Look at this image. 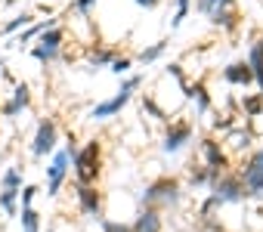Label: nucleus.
Returning a JSON list of instances; mask_svg holds the SVG:
<instances>
[{
  "mask_svg": "<svg viewBox=\"0 0 263 232\" xmlns=\"http://www.w3.org/2000/svg\"><path fill=\"white\" fill-rule=\"evenodd\" d=\"M140 84V78H127L124 81V87H121V93L118 96H111L108 102H102V105H96L93 111H90V118H108V114H115V111H121L127 102H130V90H134Z\"/></svg>",
  "mask_w": 263,
  "mask_h": 232,
  "instance_id": "f257e3e1",
  "label": "nucleus"
},
{
  "mask_svg": "<svg viewBox=\"0 0 263 232\" xmlns=\"http://www.w3.org/2000/svg\"><path fill=\"white\" fill-rule=\"evenodd\" d=\"M99 173V146L90 143L81 155H78V180L81 183H93Z\"/></svg>",
  "mask_w": 263,
  "mask_h": 232,
  "instance_id": "f03ea898",
  "label": "nucleus"
},
{
  "mask_svg": "<svg viewBox=\"0 0 263 232\" xmlns=\"http://www.w3.org/2000/svg\"><path fill=\"white\" fill-rule=\"evenodd\" d=\"M59 47H62V28H50V34L41 37V47L34 50V56L41 62H53L59 56Z\"/></svg>",
  "mask_w": 263,
  "mask_h": 232,
  "instance_id": "7ed1b4c3",
  "label": "nucleus"
},
{
  "mask_svg": "<svg viewBox=\"0 0 263 232\" xmlns=\"http://www.w3.org/2000/svg\"><path fill=\"white\" fill-rule=\"evenodd\" d=\"M65 170H68V152H59V155L53 158V164L47 167V177H50V195L59 192V186H62V180H65Z\"/></svg>",
  "mask_w": 263,
  "mask_h": 232,
  "instance_id": "20e7f679",
  "label": "nucleus"
},
{
  "mask_svg": "<svg viewBox=\"0 0 263 232\" xmlns=\"http://www.w3.org/2000/svg\"><path fill=\"white\" fill-rule=\"evenodd\" d=\"M245 183H248V189L263 192V149L248 161V167H245Z\"/></svg>",
  "mask_w": 263,
  "mask_h": 232,
  "instance_id": "39448f33",
  "label": "nucleus"
},
{
  "mask_svg": "<svg viewBox=\"0 0 263 232\" xmlns=\"http://www.w3.org/2000/svg\"><path fill=\"white\" fill-rule=\"evenodd\" d=\"M53 146H56V124H53V121H44V124L37 127L34 155H47V152H53Z\"/></svg>",
  "mask_w": 263,
  "mask_h": 232,
  "instance_id": "423d86ee",
  "label": "nucleus"
},
{
  "mask_svg": "<svg viewBox=\"0 0 263 232\" xmlns=\"http://www.w3.org/2000/svg\"><path fill=\"white\" fill-rule=\"evenodd\" d=\"M158 198L174 201V198H177V183H174V180H164V183H158V186H152V189L146 192V201H158Z\"/></svg>",
  "mask_w": 263,
  "mask_h": 232,
  "instance_id": "0eeeda50",
  "label": "nucleus"
},
{
  "mask_svg": "<svg viewBox=\"0 0 263 232\" xmlns=\"http://www.w3.org/2000/svg\"><path fill=\"white\" fill-rule=\"evenodd\" d=\"M223 74H226V81H232V84H248V81L254 78V74H251V65H248V62H235V65H229V68H226Z\"/></svg>",
  "mask_w": 263,
  "mask_h": 232,
  "instance_id": "6e6552de",
  "label": "nucleus"
},
{
  "mask_svg": "<svg viewBox=\"0 0 263 232\" xmlns=\"http://www.w3.org/2000/svg\"><path fill=\"white\" fill-rule=\"evenodd\" d=\"M251 74L257 78V84H260V90H263V41L260 44H254V50H251Z\"/></svg>",
  "mask_w": 263,
  "mask_h": 232,
  "instance_id": "1a4fd4ad",
  "label": "nucleus"
},
{
  "mask_svg": "<svg viewBox=\"0 0 263 232\" xmlns=\"http://www.w3.org/2000/svg\"><path fill=\"white\" fill-rule=\"evenodd\" d=\"M134 232H161V220L155 210H146L140 220H137V229Z\"/></svg>",
  "mask_w": 263,
  "mask_h": 232,
  "instance_id": "9d476101",
  "label": "nucleus"
},
{
  "mask_svg": "<svg viewBox=\"0 0 263 232\" xmlns=\"http://www.w3.org/2000/svg\"><path fill=\"white\" fill-rule=\"evenodd\" d=\"M238 189H241V186H238L235 180H223V183H217V198H220V201H235V198L241 195Z\"/></svg>",
  "mask_w": 263,
  "mask_h": 232,
  "instance_id": "9b49d317",
  "label": "nucleus"
},
{
  "mask_svg": "<svg viewBox=\"0 0 263 232\" xmlns=\"http://www.w3.org/2000/svg\"><path fill=\"white\" fill-rule=\"evenodd\" d=\"M189 133H192L189 127H174V133H167V143H164V149H167V152H177V149H180V146L189 140Z\"/></svg>",
  "mask_w": 263,
  "mask_h": 232,
  "instance_id": "f8f14e48",
  "label": "nucleus"
},
{
  "mask_svg": "<svg viewBox=\"0 0 263 232\" xmlns=\"http://www.w3.org/2000/svg\"><path fill=\"white\" fill-rule=\"evenodd\" d=\"M78 195H81V204H84V210H87V214H96V210H99V195H96V189L84 186Z\"/></svg>",
  "mask_w": 263,
  "mask_h": 232,
  "instance_id": "ddd939ff",
  "label": "nucleus"
},
{
  "mask_svg": "<svg viewBox=\"0 0 263 232\" xmlns=\"http://www.w3.org/2000/svg\"><path fill=\"white\" fill-rule=\"evenodd\" d=\"M229 4H232V0H198V10L214 16V13H223V7H229Z\"/></svg>",
  "mask_w": 263,
  "mask_h": 232,
  "instance_id": "4468645a",
  "label": "nucleus"
},
{
  "mask_svg": "<svg viewBox=\"0 0 263 232\" xmlns=\"http://www.w3.org/2000/svg\"><path fill=\"white\" fill-rule=\"evenodd\" d=\"M22 105H28V87H19V90H16V99H13L4 111H7V114H16Z\"/></svg>",
  "mask_w": 263,
  "mask_h": 232,
  "instance_id": "2eb2a0df",
  "label": "nucleus"
},
{
  "mask_svg": "<svg viewBox=\"0 0 263 232\" xmlns=\"http://www.w3.org/2000/svg\"><path fill=\"white\" fill-rule=\"evenodd\" d=\"M164 47H167V44H164V41H158V44H152L149 50H143V53H140V59H143V62H152V59H158V56L164 53Z\"/></svg>",
  "mask_w": 263,
  "mask_h": 232,
  "instance_id": "dca6fc26",
  "label": "nucleus"
},
{
  "mask_svg": "<svg viewBox=\"0 0 263 232\" xmlns=\"http://www.w3.org/2000/svg\"><path fill=\"white\" fill-rule=\"evenodd\" d=\"M22 226H25V232H37V214L31 207L22 210Z\"/></svg>",
  "mask_w": 263,
  "mask_h": 232,
  "instance_id": "f3484780",
  "label": "nucleus"
},
{
  "mask_svg": "<svg viewBox=\"0 0 263 232\" xmlns=\"http://www.w3.org/2000/svg\"><path fill=\"white\" fill-rule=\"evenodd\" d=\"M186 13H189V0H177V16H174V28H180L183 25V19H186Z\"/></svg>",
  "mask_w": 263,
  "mask_h": 232,
  "instance_id": "a211bd4d",
  "label": "nucleus"
},
{
  "mask_svg": "<svg viewBox=\"0 0 263 232\" xmlns=\"http://www.w3.org/2000/svg\"><path fill=\"white\" fill-rule=\"evenodd\" d=\"M13 201H16V189H7L4 195H0V207L13 214Z\"/></svg>",
  "mask_w": 263,
  "mask_h": 232,
  "instance_id": "6ab92c4d",
  "label": "nucleus"
},
{
  "mask_svg": "<svg viewBox=\"0 0 263 232\" xmlns=\"http://www.w3.org/2000/svg\"><path fill=\"white\" fill-rule=\"evenodd\" d=\"M28 22H31V16H28V13H22V16H16L13 22H7V25H4V31H16L19 25H28Z\"/></svg>",
  "mask_w": 263,
  "mask_h": 232,
  "instance_id": "aec40b11",
  "label": "nucleus"
},
{
  "mask_svg": "<svg viewBox=\"0 0 263 232\" xmlns=\"http://www.w3.org/2000/svg\"><path fill=\"white\" fill-rule=\"evenodd\" d=\"M22 183V177H19V170H7V177H4V186L7 189H16Z\"/></svg>",
  "mask_w": 263,
  "mask_h": 232,
  "instance_id": "412c9836",
  "label": "nucleus"
},
{
  "mask_svg": "<svg viewBox=\"0 0 263 232\" xmlns=\"http://www.w3.org/2000/svg\"><path fill=\"white\" fill-rule=\"evenodd\" d=\"M127 68H130V59H118V62L111 65V71H115V74H124Z\"/></svg>",
  "mask_w": 263,
  "mask_h": 232,
  "instance_id": "4be33fe9",
  "label": "nucleus"
},
{
  "mask_svg": "<svg viewBox=\"0 0 263 232\" xmlns=\"http://www.w3.org/2000/svg\"><path fill=\"white\" fill-rule=\"evenodd\" d=\"M93 4H96V0H78V4H74V7H78V13H87V10H90Z\"/></svg>",
  "mask_w": 263,
  "mask_h": 232,
  "instance_id": "5701e85b",
  "label": "nucleus"
},
{
  "mask_svg": "<svg viewBox=\"0 0 263 232\" xmlns=\"http://www.w3.org/2000/svg\"><path fill=\"white\" fill-rule=\"evenodd\" d=\"M34 192H37V189H34V186H28V189H25V192H22V201H25V204H28V201H31V198H34Z\"/></svg>",
  "mask_w": 263,
  "mask_h": 232,
  "instance_id": "b1692460",
  "label": "nucleus"
},
{
  "mask_svg": "<svg viewBox=\"0 0 263 232\" xmlns=\"http://www.w3.org/2000/svg\"><path fill=\"white\" fill-rule=\"evenodd\" d=\"M105 229H108V232H127V229H124V226H118V223H105Z\"/></svg>",
  "mask_w": 263,
  "mask_h": 232,
  "instance_id": "393cba45",
  "label": "nucleus"
},
{
  "mask_svg": "<svg viewBox=\"0 0 263 232\" xmlns=\"http://www.w3.org/2000/svg\"><path fill=\"white\" fill-rule=\"evenodd\" d=\"M137 4H140V7H155L158 0H137Z\"/></svg>",
  "mask_w": 263,
  "mask_h": 232,
  "instance_id": "a878e982",
  "label": "nucleus"
},
{
  "mask_svg": "<svg viewBox=\"0 0 263 232\" xmlns=\"http://www.w3.org/2000/svg\"><path fill=\"white\" fill-rule=\"evenodd\" d=\"M0 68H4V62H0Z\"/></svg>",
  "mask_w": 263,
  "mask_h": 232,
  "instance_id": "bb28decb",
  "label": "nucleus"
}]
</instances>
